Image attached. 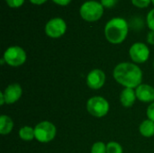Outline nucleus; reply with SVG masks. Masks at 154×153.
Wrapping results in <instances>:
<instances>
[{"instance_id":"obj_19","label":"nucleus","mask_w":154,"mask_h":153,"mask_svg":"<svg viewBox=\"0 0 154 153\" xmlns=\"http://www.w3.org/2000/svg\"><path fill=\"white\" fill-rule=\"evenodd\" d=\"M133 5L138 8H146L150 5L152 0H131Z\"/></svg>"},{"instance_id":"obj_17","label":"nucleus","mask_w":154,"mask_h":153,"mask_svg":"<svg viewBox=\"0 0 154 153\" xmlns=\"http://www.w3.org/2000/svg\"><path fill=\"white\" fill-rule=\"evenodd\" d=\"M91 153H106V144L103 142H97L91 147Z\"/></svg>"},{"instance_id":"obj_22","label":"nucleus","mask_w":154,"mask_h":153,"mask_svg":"<svg viewBox=\"0 0 154 153\" xmlns=\"http://www.w3.org/2000/svg\"><path fill=\"white\" fill-rule=\"evenodd\" d=\"M146 115H147L148 119H150V120L154 122V102L149 105V106L147 108V111H146Z\"/></svg>"},{"instance_id":"obj_9","label":"nucleus","mask_w":154,"mask_h":153,"mask_svg":"<svg viewBox=\"0 0 154 153\" xmlns=\"http://www.w3.org/2000/svg\"><path fill=\"white\" fill-rule=\"evenodd\" d=\"M87 85L93 90H98L102 88L106 83V74L99 69H94L87 76Z\"/></svg>"},{"instance_id":"obj_14","label":"nucleus","mask_w":154,"mask_h":153,"mask_svg":"<svg viewBox=\"0 0 154 153\" xmlns=\"http://www.w3.org/2000/svg\"><path fill=\"white\" fill-rule=\"evenodd\" d=\"M139 132L145 138H151V137L154 136L153 121H152L150 119H146V120L143 121L139 126Z\"/></svg>"},{"instance_id":"obj_3","label":"nucleus","mask_w":154,"mask_h":153,"mask_svg":"<svg viewBox=\"0 0 154 153\" xmlns=\"http://www.w3.org/2000/svg\"><path fill=\"white\" fill-rule=\"evenodd\" d=\"M104 14V6L100 2L88 0L84 2L79 9V14L84 21L92 23L98 21Z\"/></svg>"},{"instance_id":"obj_12","label":"nucleus","mask_w":154,"mask_h":153,"mask_svg":"<svg viewBox=\"0 0 154 153\" xmlns=\"http://www.w3.org/2000/svg\"><path fill=\"white\" fill-rule=\"evenodd\" d=\"M120 103L123 106L125 107H131L134 105L137 97H136V93L135 89L134 88H129V87H125L120 94L119 96Z\"/></svg>"},{"instance_id":"obj_24","label":"nucleus","mask_w":154,"mask_h":153,"mask_svg":"<svg viewBox=\"0 0 154 153\" xmlns=\"http://www.w3.org/2000/svg\"><path fill=\"white\" fill-rule=\"evenodd\" d=\"M51 1L60 6H66L71 2V0H51Z\"/></svg>"},{"instance_id":"obj_26","label":"nucleus","mask_w":154,"mask_h":153,"mask_svg":"<svg viewBox=\"0 0 154 153\" xmlns=\"http://www.w3.org/2000/svg\"><path fill=\"white\" fill-rule=\"evenodd\" d=\"M5 104V98H4L3 93L1 92V93H0V105H1V106H4Z\"/></svg>"},{"instance_id":"obj_15","label":"nucleus","mask_w":154,"mask_h":153,"mask_svg":"<svg viewBox=\"0 0 154 153\" xmlns=\"http://www.w3.org/2000/svg\"><path fill=\"white\" fill-rule=\"evenodd\" d=\"M19 138L23 141L25 142H31L33 139H35V133H34V128L31 126H23L20 128L18 132Z\"/></svg>"},{"instance_id":"obj_25","label":"nucleus","mask_w":154,"mask_h":153,"mask_svg":"<svg viewBox=\"0 0 154 153\" xmlns=\"http://www.w3.org/2000/svg\"><path fill=\"white\" fill-rule=\"evenodd\" d=\"M32 4L33 5H43L44 3H46L48 0H29Z\"/></svg>"},{"instance_id":"obj_18","label":"nucleus","mask_w":154,"mask_h":153,"mask_svg":"<svg viewBox=\"0 0 154 153\" xmlns=\"http://www.w3.org/2000/svg\"><path fill=\"white\" fill-rule=\"evenodd\" d=\"M146 23H147L149 29L154 32V8L148 13L147 17H146Z\"/></svg>"},{"instance_id":"obj_10","label":"nucleus","mask_w":154,"mask_h":153,"mask_svg":"<svg viewBox=\"0 0 154 153\" xmlns=\"http://www.w3.org/2000/svg\"><path fill=\"white\" fill-rule=\"evenodd\" d=\"M5 104L6 105H13L16 103L23 95V88L20 84L18 83H12L8 85L4 91H2Z\"/></svg>"},{"instance_id":"obj_6","label":"nucleus","mask_w":154,"mask_h":153,"mask_svg":"<svg viewBox=\"0 0 154 153\" xmlns=\"http://www.w3.org/2000/svg\"><path fill=\"white\" fill-rule=\"evenodd\" d=\"M3 59L5 63L11 67L17 68L24 64L27 59V55L25 50L17 45L8 47L3 55Z\"/></svg>"},{"instance_id":"obj_5","label":"nucleus","mask_w":154,"mask_h":153,"mask_svg":"<svg viewBox=\"0 0 154 153\" xmlns=\"http://www.w3.org/2000/svg\"><path fill=\"white\" fill-rule=\"evenodd\" d=\"M35 139L42 143H48L54 140L57 134V128L50 121H42L34 127Z\"/></svg>"},{"instance_id":"obj_2","label":"nucleus","mask_w":154,"mask_h":153,"mask_svg":"<svg viewBox=\"0 0 154 153\" xmlns=\"http://www.w3.org/2000/svg\"><path fill=\"white\" fill-rule=\"evenodd\" d=\"M105 37L112 44H120L127 37L129 25L127 21L122 17L110 19L105 26Z\"/></svg>"},{"instance_id":"obj_4","label":"nucleus","mask_w":154,"mask_h":153,"mask_svg":"<svg viewBox=\"0 0 154 153\" xmlns=\"http://www.w3.org/2000/svg\"><path fill=\"white\" fill-rule=\"evenodd\" d=\"M110 109L108 101L99 96L90 97L87 102V110L94 117L102 118L106 116Z\"/></svg>"},{"instance_id":"obj_13","label":"nucleus","mask_w":154,"mask_h":153,"mask_svg":"<svg viewBox=\"0 0 154 153\" xmlns=\"http://www.w3.org/2000/svg\"><path fill=\"white\" fill-rule=\"evenodd\" d=\"M14 121L13 119L5 115H2L0 117V133L2 135L9 134L14 128Z\"/></svg>"},{"instance_id":"obj_20","label":"nucleus","mask_w":154,"mask_h":153,"mask_svg":"<svg viewBox=\"0 0 154 153\" xmlns=\"http://www.w3.org/2000/svg\"><path fill=\"white\" fill-rule=\"evenodd\" d=\"M5 1L6 5L11 8L21 7L24 3V0H5Z\"/></svg>"},{"instance_id":"obj_21","label":"nucleus","mask_w":154,"mask_h":153,"mask_svg":"<svg viewBox=\"0 0 154 153\" xmlns=\"http://www.w3.org/2000/svg\"><path fill=\"white\" fill-rule=\"evenodd\" d=\"M118 0H100L101 5L104 8H112L117 4Z\"/></svg>"},{"instance_id":"obj_11","label":"nucleus","mask_w":154,"mask_h":153,"mask_svg":"<svg viewBox=\"0 0 154 153\" xmlns=\"http://www.w3.org/2000/svg\"><path fill=\"white\" fill-rule=\"evenodd\" d=\"M136 97L143 103L154 102V87L149 84H141L135 88Z\"/></svg>"},{"instance_id":"obj_7","label":"nucleus","mask_w":154,"mask_h":153,"mask_svg":"<svg viewBox=\"0 0 154 153\" xmlns=\"http://www.w3.org/2000/svg\"><path fill=\"white\" fill-rule=\"evenodd\" d=\"M44 30L48 37L52 39L60 38L67 31V23L62 18L54 17L47 22Z\"/></svg>"},{"instance_id":"obj_27","label":"nucleus","mask_w":154,"mask_h":153,"mask_svg":"<svg viewBox=\"0 0 154 153\" xmlns=\"http://www.w3.org/2000/svg\"><path fill=\"white\" fill-rule=\"evenodd\" d=\"M152 4L154 5V0H152Z\"/></svg>"},{"instance_id":"obj_16","label":"nucleus","mask_w":154,"mask_h":153,"mask_svg":"<svg viewBox=\"0 0 154 153\" xmlns=\"http://www.w3.org/2000/svg\"><path fill=\"white\" fill-rule=\"evenodd\" d=\"M106 153H124L123 147L116 142H109L106 144Z\"/></svg>"},{"instance_id":"obj_23","label":"nucleus","mask_w":154,"mask_h":153,"mask_svg":"<svg viewBox=\"0 0 154 153\" xmlns=\"http://www.w3.org/2000/svg\"><path fill=\"white\" fill-rule=\"evenodd\" d=\"M147 42L151 45H154V32L150 31L147 34Z\"/></svg>"},{"instance_id":"obj_8","label":"nucleus","mask_w":154,"mask_h":153,"mask_svg":"<svg viewBox=\"0 0 154 153\" xmlns=\"http://www.w3.org/2000/svg\"><path fill=\"white\" fill-rule=\"evenodd\" d=\"M129 56L135 64L144 63L150 58V49L143 42H135L130 47Z\"/></svg>"},{"instance_id":"obj_28","label":"nucleus","mask_w":154,"mask_h":153,"mask_svg":"<svg viewBox=\"0 0 154 153\" xmlns=\"http://www.w3.org/2000/svg\"><path fill=\"white\" fill-rule=\"evenodd\" d=\"M153 68H154V61H153Z\"/></svg>"},{"instance_id":"obj_1","label":"nucleus","mask_w":154,"mask_h":153,"mask_svg":"<svg viewBox=\"0 0 154 153\" xmlns=\"http://www.w3.org/2000/svg\"><path fill=\"white\" fill-rule=\"evenodd\" d=\"M115 80L125 87L135 89L142 84L143 71L139 66L132 62H121L113 70Z\"/></svg>"}]
</instances>
